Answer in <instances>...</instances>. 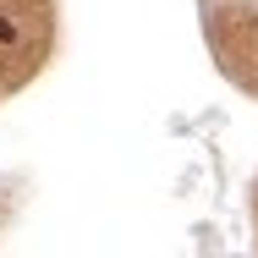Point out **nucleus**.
Returning <instances> with one entry per match:
<instances>
[{"label":"nucleus","mask_w":258,"mask_h":258,"mask_svg":"<svg viewBox=\"0 0 258 258\" xmlns=\"http://www.w3.org/2000/svg\"><path fill=\"white\" fill-rule=\"evenodd\" d=\"M0 39L11 44V39H17V22H6V17H0Z\"/></svg>","instance_id":"1"}]
</instances>
